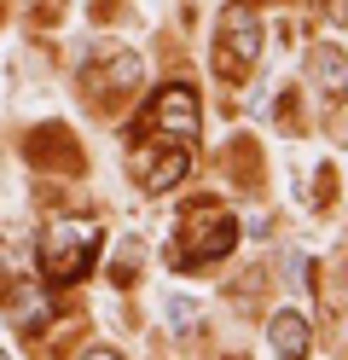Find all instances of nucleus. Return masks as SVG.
Segmentation results:
<instances>
[{
  "label": "nucleus",
  "mask_w": 348,
  "mask_h": 360,
  "mask_svg": "<svg viewBox=\"0 0 348 360\" xmlns=\"http://www.w3.org/2000/svg\"><path fill=\"white\" fill-rule=\"evenodd\" d=\"M0 360H6V354H0Z\"/></svg>",
  "instance_id": "obj_11"
},
{
  "label": "nucleus",
  "mask_w": 348,
  "mask_h": 360,
  "mask_svg": "<svg viewBox=\"0 0 348 360\" xmlns=\"http://www.w3.org/2000/svg\"><path fill=\"white\" fill-rule=\"evenodd\" d=\"M186 163H192V151H186V146H180V151H169L162 163H151V169H146V192H169L174 180L186 174Z\"/></svg>",
  "instance_id": "obj_8"
},
{
  "label": "nucleus",
  "mask_w": 348,
  "mask_h": 360,
  "mask_svg": "<svg viewBox=\"0 0 348 360\" xmlns=\"http://www.w3.org/2000/svg\"><path fill=\"white\" fill-rule=\"evenodd\" d=\"M169 320H174V331H192V326H198V302H192V297H174V302H169Z\"/></svg>",
  "instance_id": "obj_9"
},
{
  "label": "nucleus",
  "mask_w": 348,
  "mask_h": 360,
  "mask_svg": "<svg viewBox=\"0 0 348 360\" xmlns=\"http://www.w3.org/2000/svg\"><path fill=\"white\" fill-rule=\"evenodd\" d=\"M180 238H186L180 262H186V267H198V262L226 256V250H232V238H238V227H232V215H226L221 204H192V210H186V221H180Z\"/></svg>",
  "instance_id": "obj_3"
},
{
  "label": "nucleus",
  "mask_w": 348,
  "mask_h": 360,
  "mask_svg": "<svg viewBox=\"0 0 348 360\" xmlns=\"http://www.w3.org/2000/svg\"><path fill=\"white\" fill-rule=\"evenodd\" d=\"M93 256H99V227H93L87 215H58L53 227H46V238H41V274L53 285L82 279L93 267Z\"/></svg>",
  "instance_id": "obj_1"
},
{
  "label": "nucleus",
  "mask_w": 348,
  "mask_h": 360,
  "mask_svg": "<svg viewBox=\"0 0 348 360\" xmlns=\"http://www.w3.org/2000/svg\"><path fill=\"white\" fill-rule=\"evenodd\" d=\"M255 58H262V18H255L250 6H226L221 35H215V76L238 82V76H250Z\"/></svg>",
  "instance_id": "obj_2"
},
{
  "label": "nucleus",
  "mask_w": 348,
  "mask_h": 360,
  "mask_svg": "<svg viewBox=\"0 0 348 360\" xmlns=\"http://www.w3.org/2000/svg\"><path fill=\"white\" fill-rule=\"evenodd\" d=\"M308 82L325 99H348V53L342 47H314L308 53Z\"/></svg>",
  "instance_id": "obj_5"
},
{
  "label": "nucleus",
  "mask_w": 348,
  "mask_h": 360,
  "mask_svg": "<svg viewBox=\"0 0 348 360\" xmlns=\"http://www.w3.org/2000/svg\"><path fill=\"white\" fill-rule=\"evenodd\" d=\"M267 337H273L278 360H308V320H302V314H273Z\"/></svg>",
  "instance_id": "obj_6"
},
{
  "label": "nucleus",
  "mask_w": 348,
  "mask_h": 360,
  "mask_svg": "<svg viewBox=\"0 0 348 360\" xmlns=\"http://www.w3.org/2000/svg\"><path fill=\"white\" fill-rule=\"evenodd\" d=\"M82 360H122V354H116V349H87Z\"/></svg>",
  "instance_id": "obj_10"
},
{
  "label": "nucleus",
  "mask_w": 348,
  "mask_h": 360,
  "mask_svg": "<svg viewBox=\"0 0 348 360\" xmlns=\"http://www.w3.org/2000/svg\"><path fill=\"white\" fill-rule=\"evenodd\" d=\"M151 128L157 134H169V140H180V146H192L198 140V94L192 87H162L157 94V105H151Z\"/></svg>",
  "instance_id": "obj_4"
},
{
  "label": "nucleus",
  "mask_w": 348,
  "mask_h": 360,
  "mask_svg": "<svg viewBox=\"0 0 348 360\" xmlns=\"http://www.w3.org/2000/svg\"><path fill=\"white\" fill-rule=\"evenodd\" d=\"M139 53H110V64H105V76H99V87L105 94H128V87H139Z\"/></svg>",
  "instance_id": "obj_7"
}]
</instances>
